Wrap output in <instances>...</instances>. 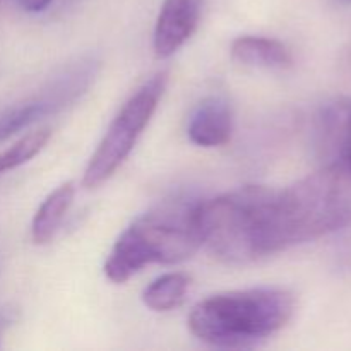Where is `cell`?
I'll list each match as a JSON object with an SVG mask.
<instances>
[{
  "instance_id": "obj_6",
  "label": "cell",
  "mask_w": 351,
  "mask_h": 351,
  "mask_svg": "<svg viewBox=\"0 0 351 351\" xmlns=\"http://www.w3.org/2000/svg\"><path fill=\"white\" fill-rule=\"evenodd\" d=\"M314 144L324 165L351 168V98L336 99L319 110Z\"/></svg>"
},
{
  "instance_id": "obj_9",
  "label": "cell",
  "mask_w": 351,
  "mask_h": 351,
  "mask_svg": "<svg viewBox=\"0 0 351 351\" xmlns=\"http://www.w3.org/2000/svg\"><path fill=\"white\" fill-rule=\"evenodd\" d=\"M232 58L243 67L264 71H287L293 64L290 48L280 40L266 36H239L232 43Z\"/></svg>"
},
{
  "instance_id": "obj_14",
  "label": "cell",
  "mask_w": 351,
  "mask_h": 351,
  "mask_svg": "<svg viewBox=\"0 0 351 351\" xmlns=\"http://www.w3.org/2000/svg\"><path fill=\"white\" fill-rule=\"evenodd\" d=\"M332 3H336V5L339 7H350L351 5V0H331Z\"/></svg>"
},
{
  "instance_id": "obj_3",
  "label": "cell",
  "mask_w": 351,
  "mask_h": 351,
  "mask_svg": "<svg viewBox=\"0 0 351 351\" xmlns=\"http://www.w3.org/2000/svg\"><path fill=\"white\" fill-rule=\"evenodd\" d=\"M195 202L178 201L137 218L117 239L105 261V274L125 283L149 264H178L202 245L194 225Z\"/></svg>"
},
{
  "instance_id": "obj_8",
  "label": "cell",
  "mask_w": 351,
  "mask_h": 351,
  "mask_svg": "<svg viewBox=\"0 0 351 351\" xmlns=\"http://www.w3.org/2000/svg\"><path fill=\"white\" fill-rule=\"evenodd\" d=\"M233 134V110L223 96H208L192 112L187 136L201 147L225 146Z\"/></svg>"
},
{
  "instance_id": "obj_15",
  "label": "cell",
  "mask_w": 351,
  "mask_h": 351,
  "mask_svg": "<svg viewBox=\"0 0 351 351\" xmlns=\"http://www.w3.org/2000/svg\"><path fill=\"white\" fill-rule=\"evenodd\" d=\"M3 322H5V319H2V317H0V329H2V326H3Z\"/></svg>"
},
{
  "instance_id": "obj_1",
  "label": "cell",
  "mask_w": 351,
  "mask_h": 351,
  "mask_svg": "<svg viewBox=\"0 0 351 351\" xmlns=\"http://www.w3.org/2000/svg\"><path fill=\"white\" fill-rule=\"evenodd\" d=\"M351 226V168L324 165L285 189H264L259 204L261 257Z\"/></svg>"
},
{
  "instance_id": "obj_4",
  "label": "cell",
  "mask_w": 351,
  "mask_h": 351,
  "mask_svg": "<svg viewBox=\"0 0 351 351\" xmlns=\"http://www.w3.org/2000/svg\"><path fill=\"white\" fill-rule=\"evenodd\" d=\"M167 82V72H158L123 103L86 167L82 177L86 189H96L105 184L129 158L153 119L165 95Z\"/></svg>"
},
{
  "instance_id": "obj_7",
  "label": "cell",
  "mask_w": 351,
  "mask_h": 351,
  "mask_svg": "<svg viewBox=\"0 0 351 351\" xmlns=\"http://www.w3.org/2000/svg\"><path fill=\"white\" fill-rule=\"evenodd\" d=\"M202 0H163L153 34L154 53L168 58L180 50L201 21Z\"/></svg>"
},
{
  "instance_id": "obj_2",
  "label": "cell",
  "mask_w": 351,
  "mask_h": 351,
  "mask_svg": "<svg viewBox=\"0 0 351 351\" xmlns=\"http://www.w3.org/2000/svg\"><path fill=\"white\" fill-rule=\"evenodd\" d=\"M295 297L283 288L223 291L204 298L189 314V329L218 348H247L276 335L293 317Z\"/></svg>"
},
{
  "instance_id": "obj_10",
  "label": "cell",
  "mask_w": 351,
  "mask_h": 351,
  "mask_svg": "<svg viewBox=\"0 0 351 351\" xmlns=\"http://www.w3.org/2000/svg\"><path fill=\"white\" fill-rule=\"evenodd\" d=\"M75 187L72 182H65L47 195L38 208L31 221V239L36 245H47L57 235L65 215L74 202Z\"/></svg>"
},
{
  "instance_id": "obj_12",
  "label": "cell",
  "mask_w": 351,
  "mask_h": 351,
  "mask_svg": "<svg viewBox=\"0 0 351 351\" xmlns=\"http://www.w3.org/2000/svg\"><path fill=\"white\" fill-rule=\"evenodd\" d=\"M50 136V129L43 127V129H38L34 130V132L26 134V136H24L23 139L17 141L14 146L2 151V153H0V175H3L5 171L14 170V168L21 167V165L33 160V158L47 146Z\"/></svg>"
},
{
  "instance_id": "obj_5",
  "label": "cell",
  "mask_w": 351,
  "mask_h": 351,
  "mask_svg": "<svg viewBox=\"0 0 351 351\" xmlns=\"http://www.w3.org/2000/svg\"><path fill=\"white\" fill-rule=\"evenodd\" d=\"M99 71V58L82 55L69 62L29 98L0 112V143L45 117L57 115L88 93Z\"/></svg>"
},
{
  "instance_id": "obj_13",
  "label": "cell",
  "mask_w": 351,
  "mask_h": 351,
  "mask_svg": "<svg viewBox=\"0 0 351 351\" xmlns=\"http://www.w3.org/2000/svg\"><path fill=\"white\" fill-rule=\"evenodd\" d=\"M16 2L26 12H41V10L48 9L53 0H16Z\"/></svg>"
},
{
  "instance_id": "obj_11",
  "label": "cell",
  "mask_w": 351,
  "mask_h": 351,
  "mask_svg": "<svg viewBox=\"0 0 351 351\" xmlns=\"http://www.w3.org/2000/svg\"><path fill=\"white\" fill-rule=\"evenodd\" d=\"M189 287H191V276L185 273H167L161 274L154 281H151L144 288L143 304L154 312H170L180 307L185 300Z\"/></svg>"
}]
</instances>
